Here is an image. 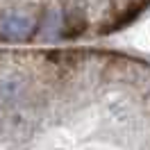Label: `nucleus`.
Segmentation results:
<instances>
[{
	"instance_id": "obj_2",
	"label": "nucleus",
	"mask_w": 150,
	"mask_h": 150,
	"mask_svg": "<svg viewBox=\"0 0 150 150\" xmlns=\"http://www.w3.org/2000/svg\"><path fill=\"white\" fill-rule=\"evenodd\" d=\"M64 23H62V14L59 9H50L48 11V21H46V30H43V34L48 39H57L59 37V28H62Z\"/></svg>"
},
{
	"instance_id": "obj_1",
	"label": "nucleus",
	"mask_w": 150,
	"mask_h": 150,
	"mask_svg": "<svg viewBox=\"0 0 150 150\" xmlns=\"http://www.w3.org/2000/svg\"><path fill=\"white\" fill-rule=\"evenodd\" d=\"M34 21L25 16V14H18V11H5L0 16V39L2 41H25L34 34Z\"/></svg>"
}]
</instances>
